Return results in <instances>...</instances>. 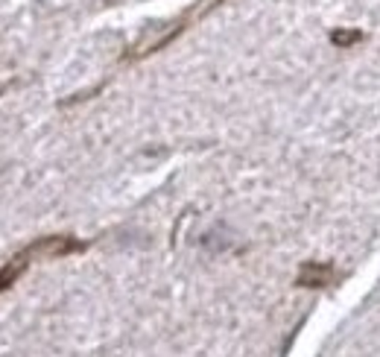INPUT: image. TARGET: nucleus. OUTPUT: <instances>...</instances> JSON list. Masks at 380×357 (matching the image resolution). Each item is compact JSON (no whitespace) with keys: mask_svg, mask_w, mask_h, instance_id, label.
<instances>
[{"mask_svg":"<svg viewBox=\"0 0 380 357\" xmlns=\"http://www.w3.org/2000/svg\"><path fill=\"white\" fill-rule=\"evenodd\" d=\"M33 260L38 258H65V255H74V252H82L85 243L77 241V237H70V234H47V237H38L35 243L27 246Z\"/></svg>","mask_w":380,"mask_h":357,"instance_id":"1","label":"nucleus"},{"mask_svg":"<svg viewBox=\"0 0 380 357\" xmlns=\"http://www.w3.org/2000/svg\"><path fill=\"white\" fill-rule=\"evenodd\" d=\"M334 278V267L330 264H304L298 273V287H325Z\"/></svg>","mask_w":380,"mask_h":357,"instance_id":"2","label":"nucleus"},{"mask_svg":"<svg viewBox=\"0 0 380 357\" xmlns=\"http://www.w3.org/2000/svg\"><path fill=\"white\" fill-rule=\"evenodd\" d=\"M330 41H334L337 47H351V44L363 41V33L360 30H334L330 33Z\"/></svg>","mask_w":380,"mask_h":357,"instance_id":"3","label":"nucleus"}]
</instances>
